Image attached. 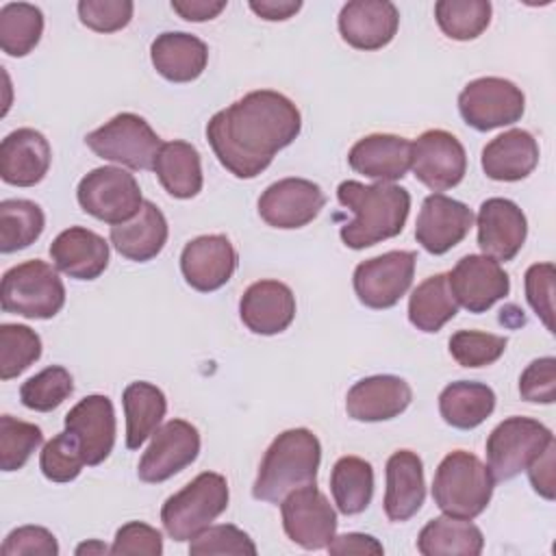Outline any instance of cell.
<instances>
[{"instance_id":"277c9868","label":"cell","mask_w":556,"mask_h":556,"mask_svg":"<svg viewBox=\"0 0 556 556\" xmlns=\"http://www.w3.org/2000/svg\"><path fill=\"white\" fill-rule=\"evenodd\" d=\"M493 484L489 467L476 454L454 450L434 471L432 500L450 517L473 519L489 506Z\"/></svg>"},{"instance_id":"7bdbcfd3","label":"cell","mask_w":556,"mask_h":556,"mask_svg":"<svg viewBox=\"0 0 556 556\" xmlns=\"http://www.w3.org/2000/svg\"><path fill=\"white\" fill-rule=\"evenodd\" d=\"M83 465H85V458H83L80 443L67 430L50 439L43 445L39 456L41 473L52 482H72L74 478H78Z\"/></svg>"},{"instance_id":"d590c367","label":"cell","mask_w":556,"mask_h":556,"mask_svg":"<svg viewBox=\"0 0 556 556\" xmlns=\"http://www.w3.org/2000/svg\"><path fill=\"white\" fill-rule=\"evenodd\" d=\"M330 491L339 513L358 515L374 497V469L365 458L341 456L330 473Z\"/></svg>"},{"instance_id":"8d00e7d4","label":"cell","mask_w":556,"mask_h":556,"mask_svg":"<svg viewBox=\"0 0 556 556\" xmlns=\"http://www.w3.org/2000/svg\"><path fill=\"white\" fill-rule=\"evenodd\" d=\"M43 35V13L28 2H9L0 9V48L9 56H26Z\"/></svg>"},{"instance_id":"7402d4cb","label":"cell","mask_w":556,"mask_h":556,"mask_svg":"<svg viewBox=\"0 0 556 556\" xmlns=\"http://www.w3.org/2000/svg\"><path fill=\"white\" fill-rule=\"evenodd\" d=\"M239 317L254 334H278L295 317V295L280 280H256L239 300Z\"/></svg>"},{"instance_id":"f35d334b","label":"cell","mask_w":556,"mask_h":556,"mask_svg":"<svg viewBox=\"0 0 556 556\" xmlns=\"http://www.w3.org/2000/svg\"><path fill=\"white\" fill-rule=\"evenodd\" d=\"M434 17L443 35L456 41H469L480 37L491 22L489 0H439L434 4Z\"/></svg>"},{"instance_id":"8992f818","label":"cell","mask_w":556,"mask_h":556,"mask_svg":"<svg viewBox=\"0 0 556 556\" xmlns=\"http://www.w3.org/2000/svg\"><path fill=\"white\" fill-rule=\"evenodd\" d=\"M0 302L4 313L26 319H52L65 304V285L46 261H24L4 271Z\"/></svg>"},{"instance_id":"ba28073f","label":"cell","mask_w":556,"mask_h":556,"mask_svg":"<svg viewBox=\"0 0 556 556\" xmlns=\"http://www.w3.org/2000/svg\"><path fill=\"white\" fill-rule=\"evenodd\" d=\"M85 143L96 156L130 169H154V159L163 146L152 126L135 113H117L91 130Z\"/></svg>"},{"instance_id":"1f68e13d","label":"cell","mask_w":556,"mask_h":556,"mask_svg":"<svg viewBox=\"0 0 556 556\" xmlns=\"http://www.w3.org/2000/svg\"><path fill=\"white\" fill-rule=\"evenodd\" d=\"M482 547L480 528L471 519L450 515L430 519L417 536V549L424 556H478Z\"/></svg>"},{"instance_id":"d4e9b609","label":"cell","mask_w":556,"mask_h":556,"mask_svg":"<svg viewBox=\"0 0 556 556\" xmlns=\"http://www.w3.org/2000/svg\"><path fill=\"white\" fill-rule=\"evenodd\" d=\"M50 258L70 278L96 280L109 265V243L89 228L70 226L50 243Z\"/></svg>"},{"instance_id":"52a82bcc","label":"cell","mask_w":556,"mask_h":556,"mask_svg":"<svg viewBox=\"0 0 556 556\" xmlns=\"http://www.w3.org/2000/svg\"><path fill=\"white\" fill-rule=\"evenodd\" d=\"M554 441L547 426L530 417L500 421L486 439V467L495 482L510 480L530 467Z\"/></svg>"},{"instance_id":"83f0119b","label":"cell","mask_w":556,"mask_h":556,"mask_svg":"<svg viewBox=\"0 0 556 556\" xmlns=\"http://www.w3.org/2000/svg\"><path fill=\"white\" fill-rule=\"evenodd\" d=\"M480 163L491 180L517 182L534 172L539 163V143L528 130L510 128L482 148Z\"/></svg>"},{"instance_id":"b9f144b4","label":"cell","mask_w":556,"mask_h":556,"mask_svg":"<svg viewBox=\"0 0 556 556\" xmlns=\"http://www.w3.org/2000/svg\"><path fill=\"white\" fill-rule=\"evenodd\" d=\"M43 443V432L30 421L11 415L0 417V467L2 471H17L26 465L30 454Z\"/></svg>"},{"instance_id":"7dc6e473","label":"cell","mask_w":556,"mask_h":556,"mask_svg":"<svg viewBox=\"0 0 556 556\" xmlns=\"http://www.w3.org/2000/svg\"><path fill=\"white\" fill-rule=\"evenodd\" d=\"M554 265L534 263L526 271V298L539 319L549 332H554Z\"/></svg>"},{"instance_id":"f1b7e54d","label":"cell","mask_w":556,"mask_h":556,"mask_svg":"<svg viewBox=\"0 0 556 556\" xmlns=\"http://www.w3.org/2000/svg\"><path fill=\"white\" fill-rule=\"evenodd\" d=\"M150 59L154 70L165 80L191 83L204 72L208 63V48L195 35L169 30V33H161L152 41Z\"/></svg>"},{"instance_id":"ac0fdd59","label":"cell","mask_w":556,"mask_h":556,"mask_svg":"<svg viewBox=\"0 0 556 556\" xmlns=\"http://www.w3.org/2000/svg\"><path fill=\"white\" fill-rule=\"evenodd\" d=\"M478 245L484 256L513 261L523 248L528 235V219L523 211L508 198H489L480 204L478 217Z\"/></svg>"},{"instance_id":"60d3db41","label":"cell","mask_w":556,"mask_h":556,"mask_svg":"<svg viewBox=\"0 0 556 556\" xmlns=\"http://www.w3.org/2000/svg\"><path fill=\"white\" fill-rule=\"evenodd\" d=\"M74 391L72 374L61 365H50L30 376L20 387V400L26 408L37 413H50L61 406Z\"/></svg>"},{"instance_id":"484cf974","label":"cell","mask_w":556,"mask_h":556,"mask_svg":"<svg viewBox=\"0 0 556 556\" xmlns=\"http://www.w3.org/2000/svg\"><path fill=\"white\" fill-rule=\"evenodd\" d=\"M348 163L354 172L378 182L402 180L410 169V141L387 132L367 135L350 148Z\"/></svg>"},{"instance_id":"9f6ffc18","label":"cell","mask_w":556,"mask_h":556,"mask_svg":"<svg viewBox=\"0 0 556 556\" xmlns=\"http://www.w3.org/2000/svg\"><path fill=\"white\" fill-rule=\"evenodd\" d=\"M111 552V547H106L104 543L100 541H89V543H80L76 547V556H83V554H106Z\"/></svg>"},{"instance_id":"f5cc1de1","label":"cell","mask_w":556,"mask_h":556,"mask_svg":"<svg viewBox=\"0 0 556 556\" xmlns=\"http://www.w3.org/2000/svg\"><path fill=\"white\" fill-rule=\"evenodd\" d=\"M554 452L556 443L552 441L545 447V452L539 458H534L528 467V476L534 491L545 500H554Z\"/></svg>"},{"instance_id":"ab89813d","label":"cell","mask_w":556,"mask_h":556,"mask_svg":"<svg viewBox=\"0 0 556 556\" xmlns=\"http://www.w3.org/2000/svg\"><path fill=\"white\" fill-rule=\"evenodd\" d=\"M41 356L39 334L24 324L0 326V378L11 380Z\"/></svg>"},{"instance_id":"836d02e7","label":"cell","mask_w":556,"mask_h":556,"mask_svg":"<svg viewBox=\"0 0 556 556\" xmlns=\"http://www.w3.org/2000/svg\"><path fill=\"white\" fill-rule=\"evenodd\" d=\"M495 410V393L484 382L458 380L447 384L439 395L443 421L458 430L478 428Z\"/></svg>"},{"instance_id":"2e32d148","label":"cell","mask_w":556,"mask_h":556,"mask_svg":"<svg viewBox=\"0 0 556 556\" xmlns=\"http://www.w3.org/2000/svg\"><path fill=\"white\" fill-rule=\"evenodd\" d=\"M447 282L456 302L469 313L489 311L510 291L508 274L495 258L484 254L463 256L454 269L447 271Z\"/></svg>"},{"instance_id":"e575fe53","label":"cell","mask_w":556,"mask_h":556,"mask_svg":"<svg viewBox=\"0 0 556 556\" xmlns=\"http://www.w3.org/2000/svg\"><path fill=\"white\" fill-rule=\"evenodd\" d=\"M458 313L447 274H434L419 282L408 298V321L421 332H439Z\"/></svg>"},{"instance_id":"ffe728a7","label":"cell","mask_w":556,"mask_h":556,"mask_svg":"<svg viewBox=\"0 0 556 556\" xmlns=\"http://www.w3.org/2000/svg\"><path fill=\"white\" fill-rule=\"evenodd\" d=\"M400 26L397 7L389 0H352L339 13V33L356 50H380L393 41Z\"/></svg>"},{"instance_id":"11a10c76","label":"cell","mask_w":556,"mask_h":556,"mask_svg":"<svg viewBox=\"0 0 556 556\" xmlns=\"http://www.w3.org/2000/svg\"><path fill=\"white\" fill-rule=\"evenodd\" d=\"M250 9L267 22H282L295 15L302 9V2L300 0H250Z\"/></svg>"},{"instance_id":"6da1fadb","label":"cell","mask_w":556,"mask_h":556,"mask_svg":"<svg viewBox=\"0 0 556 556\" xmlns=\"http://www.w3.org/2000/svg\"><path fill=\"white\" fill-rule=\"evenodd\" d=\"M300 128L302 115L287 96L256 89L217 111L206 124V139L232 176L254 178L278 150L295 141Z\"/></svg>"},{"instance_id":"4dcf8cb0","label":"cell","mask_w":556,"mask_h":556,"mask_svg":"<svg viewBox=\"0 0 556 556\" xmlns=\"http://www.w3.org/2000/svg\"><path fill=\"white\" fill-rule=\"evenodd\" d=\"M154 172L163 189L178 200H189L202 189V163L200 152L180 139L161 146L154 159Z\"/></svg>"},{"instance_id":"3957f363","label":"cell","mask_w":556,"mask_h":556,"mask_svg":"<svg viewBox=\"0 0 556 556\" xmlns=\"http://www.w3.org/2000/svg\"><path fill=\"white\" fill-rule=\"evenodd\" d=\"M321 463V443L308 428L280 432L267 447L252 495L261 502H282L293 489L315 484Z\"/></svg>"},{"instance_id":"f907efd6","label":"cell","mask_w":556,"mask_h":556,"mask_svg":"<svg viewBox=\"0 0 556 556\" xmlns=\"http://www.w3.org/2000/svg\"><path fill=\"white\" fill-rule=\"evenodd\" d=\"M0 552L2 556H56L59 543L41 526H22L7 534Z\"/></svg>"},{"instance_id":"e0dca14e","label":"cell","mask_w":556,"mask_h":556,"mask_svg":"<svg viewBox=\"0 0 556 556\" xmlns=\"http://www.w3.org/2000/svg\"><path fill=\"white\" fill-rule=\"evenodd\" d=\"M471 226L473 213L467 204L443 193H430L417 215L415 239L426 252L441 256L458 245Z\"/></svg>"},{"instance_id":"ee69618b","label":"cell","mask_w":556,"mask_h":556,"mask_svg":"<svg viewBox=\"0 0 556 556\" xmlns=\"http://www.w3.org/2000/svg\"><path fill=\"white\" fill-rule=\"evenodd\" d=\"M506 337L480 330H458L450 337V354L463 367H486L506 350Z\"/></svg>"},{"instance_id":"7c38bea8","label":"cell","mask_w":556,"mask_h":556,"mask_svg":"<svg viewBox=\"0 0 556 556\" xmlns=\"http://www.w3.org/2000/svg\"><path fill=\"white\" fill-rule=\"evenodd\" d=\"M280 513L287 536L304 549H324L337 532V513L315 484L287 493Z\"/></svg>"},{"instance_id":"44dd1931","label":"cell","mask_w":556,"mask_h":556,"mask_svg":"<svg viewBox=\"0 0 556 556\" xmlns=\"http://www.w3.org/2000/svg\"><path fill=\"white\" fill-rule=\"evenodd\" d=\"M65 430L78 439L85 465H100L115 445L113 402L100 393L83 397L65 415Z\"/></svg>"},{"instance_id":"bcb514c9","label":"cell","mask_w":556,"mask_h":556,"mask_svg":"<svg viewBox=\"0 0 556 556\" xmlns=\"http://www.w3.org/2000/svg\"><path fill=\"white\" fill-rule=\"evenodd\" d=\"M135 4L130 0H80L78 17L96 33H115L130 24Z\"/></svg>"},{"instance_id":"5b68a950","label":"cell","mask_w":556,"mask_h":556,"mask_svg":"<svg viewBox=\"0 0 556 556\" xmlns=\"http://www.w3.org/2000/svg\"><path fill=\"white\" fill-rule=\"evenodd\" d=\"M228 482L222 473L202 471L161 508V521L169 539L191 541L228 508Z\"/></svg>"},{"instance_id":"db71d44e","label":"cell","mask_w":556,"mask_h":556,"mask_svg":"<svg viewBox=\"0 0 556 556\" xmlns=\"http://www.w3.org/2000/svg\"><path fill=\"white\" fill-rule=\"evenodd\" d=\"M172 9L187 22H206L226 9V0H172Z\"/></svg>"},{"instance_id":"9c48e42d","label":"cell","mask_w":556,"mask_h":556,"mask_svg":"<svg viewBox=\"0 0 556 556\" xmlns=\"http://www.w3.org/2000/svg\"><path fill=\"white\" fill-rule=\"evenodd\" d=\"M76 200L85 213L111 226L132 219L143 206L135 176L122 167L104 165L80 178Z\"/></svg>"},{"instance_id":"816d5d0a","label":"cell","mask_w":556,"mask_h":556,"mask_svg":"<svg viewBox=\"0 0 556 556\" xmlns=\"http://www.w3.org/2000/svg\"><path fill=\"white\" fill-rule=\"evenodd\" d=\"M326 549L332 556H350V554H382L384 547L382 543L371 536V534H363V532H348V534H334L332 541L326 545Z\"/></svg>"},{"instance_id":"603a6c76","label":"cell","mask_w":556,"mask_h":556,"mask_svg":"<svg viewBox=\"0 0 556 556\" xmlns=\"http://www.w3.org/2000/svg\"><path fill=\"white\" fill-rule=\"evenodd\" d=\"M413 400L410 384L391 374L354 382L345 395V410L356 421H387L402 415Z\"/></svg>"},{"instance_id":"f6af8a7d","label":"cell","mask_w":556,"mask_h":556,"mask_svg":"<svg viewBox=\"0 0 556 556\" xmlns=\"http://www.w3.org/2000/svg\"><path fill=\"white\" fill-rule=\"evenodd\" d=\"M189 554L193 556H213V554H235V556H254V541L232 523L208 526L189 543Z\"/></svg>"},{"instance_id":"8fae6325","label":"cell","mask_w":556,"mask_h":556,"mask_svg":"<svg viewBox=\"0 0 556 556\" xmlns=\"http://www.w3.org/2000/svg\"><path fill=\"white\" fill-rule=\"evenodd\" d=\"M415 261L410 250H391L358 263L352 278L358 302L376 311L395 306L413 285Z\"/></svg>"},{"instance_id":"c3c4849f","label":"cell","mask_w":556,"mask_h":556,"mask_svg":"<svg viewBox=\"0 0 556 556\" xmlns=\"http://www.w3.org/2000/svg\"><path fill=\"white\" fill-rule=\"evenodd\" d=\"M519 395L526 402L552 404L556 400V358L543 356L532 361L519 376Z\"/></svg>"},{"instance_id":"9a60e30c","label":"cell","mask_w":556,"mask_h":556,"mask_svg":"<svg viewBox=\"0 0 556 556\" xmlns=\"http://www.w3.org/2000/svg\"><path fill=\"white\" fill-rule=\"evenodd\" d=\"M326 204L321 187L306 178L271 182L258 198V215L267 226L293 230L311 224Z\"/></svg>"},{"instance_id":"681fc988","label":"cell","mask_w":556,"mask_h":556,"mask_svg":"<svg viewBox=\"0 0 556 556\" xmlns=\"http://www.w3.org/2000/svg\"><path fill=\"white\" fill-rule=\"evenodd\" d=\"M111 554H115V556H128V554L161 556L163 554V536L156 528H152L143 521H128L115 532Z\"/></svg>"},{"instance_id":"f546056e","label":"cell","mask_w":556,"mask_h":556,"mask_svg":"<svg viewBox=\"0 0 556 556\" xmlns=\"http://www.w3.org/2000/svg\"><path fill=\"white\" fill-rule=\"evenodd\" d=\"M167 235H169L167 219L161 213V208L150 200H143V206L132 219L111 226V232H109L113 248L124 258L137 261V263H146L154 258L167 243Z\"/></svg>"},{"instance_id":"4fadbf2b","label":"cell","mask_w":556,"mask_h":556,"mask_svg":"<svg viewBox=\"0 0 556 556\" xmlns=\"http://www.w3.org/2000/svg\"><path fill=\"white\" fill-rule=\"evenodd\" d=\"M410 169L428 189L445 191L465 178L467 154L452 132L432 128L410 143Z\"/></svg>"},{"instance_id":"4316f807","label":"cell","mask_w":556,"mask_h":556,"mask_svg":"<svg viewBox=\"0 0 556 556\" xmlns=\"http://www.w3.org/2000/svg\"><path fill=\"white\" fill-rule=\"evenodd\" d=\"M426 500L424 463L410 450H397L387 460L384 513L391 521H408Z\"/></svg>"},{"instance_id":"74e56055","label":"cell","mask_w":556,"mask_h":556,"mask_svg":"<svg viewBox=\"0 0 556 556\" xmlns=\"http://www.w3.org/2000/svg\"><path fill=\"white\" fill-rule=\"evenodd\" d=\"M46 228L39 204L22 198L0 202V252L11 254L35 243Z\"/></svg>"},{"instance_id":"7a4b0ae2","label":"cell","mask_w":556,"mask_h":556,"mask_svg":"<svg viewBox=\"0 0 556 556\" xmlns=\"http://www.w3.org/2000/svg\"><path fill=\"white\" fill-rule=\"evenodd\" d=\"M337 200L354 213V219L341 226V241L352 250H363L391 239L404 230L410 211L408 189L393 182L365 185L343 180L337 187Z\"/></svg>"},{"instance_id":"d6a6232c","label":"cell","mask_w":556,"mask_h":556,"mask_svg":"<svg viewBox=\"0 0 556 556\" xmlns=\"http://www.w3.org/2000/svg\"><path fill=\"white\" fill-rule=\"evenodd\" d=\"M126 415V447L139 450L161 426L167 400L165 393L152 382H130L122 393Z\"/></svg>"},{"instance_id":"5bb4252c","label":"cell","mask_w":556,"mask_h":556,"mask_svg":"<svg viewBox=\"0 0 556 556\" xmlns=\"http://www.w3.org/2000/svg\"><path fill=\"white\" fill-rule=\"evenodd\" d=\"M200 454V432L185 419H169L156 428L148 450L143 452L137 476L143 482H165L185 467H189Z\"/></svg>"},{"instance_id":"30bf717a","label":"cell","mask_w":556,"mask_h":556,"mask_svg":"<svg viewBox=\"0 0 556 556\" xmlns=\"http://www.w3.org/2000/svg\"><path fill=\"white\" fill-rule=\"evenodd\" d=\"M523 109V91L513 80L500 76L476 78L467 83L458 96V111L463 119L480 132L519 122Z\"/></svg>"},{"instance_id":"d6986e66","label":"cell","mask_w":556,"mask_h":556,"mask_svg":"<svg viewBox=\"0 0 556 556\" xmlns=\"http://www.w3.org/2000/svg\"><path fill=\"white\" fill-rule=\"evenodd\" d=\"M235 269L237 250L226 235H202L182 248L180 271L195 291H217L232 278Z\"/></svg>"},{"instance_id":"cb8c5ba5","label":"cell","mask_w":556,"mask_h":556,"mask_svg":"<svg viewBox=\"0 0 556 556\" xmlns=\"http://www.w3.org/2000/svg\"><path fill=\"white\" fill-rule=\"evenodd\" d=\"M50 159V143L39 130L17 128L0 143V178L7 185L33 187L46 178Z\"/></svg>"}]
</instances>
